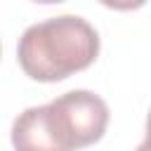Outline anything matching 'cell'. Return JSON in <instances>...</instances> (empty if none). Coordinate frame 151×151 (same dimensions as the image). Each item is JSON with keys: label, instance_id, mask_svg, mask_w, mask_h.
I'll list each match as a JSON object with an SVG mask.
<instances>
[{"label": "cell", "instance_id": "obj_6", "mask_svg": "<svg viewBox=\"0 0 151 151\" xmlns=\"http://www.w3.org/2000/svg\"><path fill=\"white\" fill-rule=\"evenodd\" d=\"M0 52H2V47H0Z\"/></svg>", "mask_w": 151, "mask_h": 151}, {"label": "cell", "instance_id": "obj_2", "mask_svg": "<svg viewBox=\"0 0 151 151\" xmlns=\"http://www.w3.org/2000/svg\"><path fill=\"white\" fill-rule=\"evenodd\" d=\"M47 106L50 120L68 151L101 139L109 125L106 101L90 90H71L54 97Z\"/></svg>", "mask_w": 151, "mask_h": 151}, {"label": "cell", "instance_id": "obj_5", "mask_svg": "<svg viewBox=\"0 0 151 151\" xmlns=\"http://www.w3.org/2000/svg\"><path fill=\"white\" fill-rule=\"evenodd\" d=\"M35 2H40V5H54V2H64V0H35Z\"/></svg>", "mask_w": 151, "mask_h": 151}, {"label": "cell", "instance_id": "obj_4", "mask_svg": "<svg viewBox=\"0 0 151 151\" xmlns=\"http://www.w3.org/2000/svg\"><path fill=\"white\" fill-rule=\"evenodd\" d=\"M99 2L106 5V7H111V9H123V12H127V9L142 7L146 0H99Z\"/></svg>", "mask_w": 151, "mask_h": 151}, {"label": "cell", "instance_id": "obj_1", "mask_svg": "<svg viewBox=\"0 0 151 151\" xmlns=\"http://www.w3.org/2000/svg\"><path fill=\"white\" fill-rule=\"evenodd\" d=\"M99 54V35L76 14H61L28 26L17 45L19 66L40 83H57L87 68Z\"/></svg>", "mask_w": 151, "mask_h": 151}, {"label": "cell", "instance_id": "obj_3", "mask_svg": "<svg viewBox=\"0 0 151 151\" xmlns=\"http://www.w3.org/2000/svg\"><path fill=\"white\" fill-rule=\"evenodd\" d=\"M12 146L14 151H68L50 120L47 106H31L14 118Z\"/></svg>", "mask_w": 151, "mask_h": 151}]
</instances>
